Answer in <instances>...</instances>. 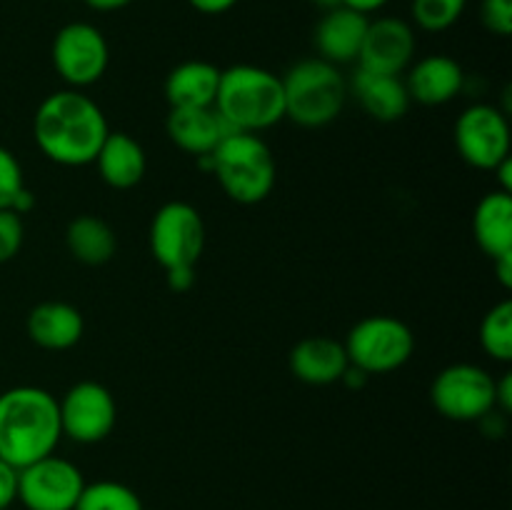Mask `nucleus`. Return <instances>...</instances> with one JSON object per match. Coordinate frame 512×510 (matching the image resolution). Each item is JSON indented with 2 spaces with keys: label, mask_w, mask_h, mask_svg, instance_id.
Returning a JSON list of instances; mask_svg holds the SVG:
<instances>
[{
  "label": "nucleus",
  "mask_w": 512,
  "mask_h": 510,
  "mask_svg": "<svg viewBox=\"0 0 512 510\" xmlns=\"http://www.w3.org/2000/svg\"><path fill=\"white\" fill-rule=\"evenodd\" d=\"M18 500V468L0 458V510H8Z\"/></svg>",
  "instance_id": "obj_30"
},
{
  "label": "nucleus",
  "mask_w": 512,
  "mask_h": 510,
  "mask_svg": "<svg viewBox=\"0 0 512 510\" xmlns=\"http://www.w3.org/2000/svg\"><path fill=\"white\" fill-rule=\"evenodd\" d=\"M25 240L23 215L13 210H0V265L13 260L20 253Z\"/></svg>",
  "instance_id": "obj_28"
},
{
  "label": "nucleus",
  "mask_w": 512,
  "mask_h": 510,
  "mask_svg": "<svg viewBox=\"0 0 512 510\" xmlns=\"http://www.w3.org/2000/svg\"><path fill=\"white\" fill-rule=\"evenodd\" d=\"M280 80L285 93V118L303 128H323L343 110L348 83L338 65L328 60H300Z\"/></svg>",
  "instance_id": "obj_5"
},
{
  "label": "nucleus",
  "mask_w": 512,
  "mask_h": 510,
  "mask_svg": "<svg viewBox=\"0 0 512 510\" xmlns=\"http://www.w3.org/2000/svg\"><path fill=\"white\" fill-rule=\"evenodd\" d=\"M25 330L38 348L58 353L80 343L85 333V320L75 305L63 303V300H45L28 313Z\"/></svg>",
  "instance_id": "obj_15"
},
{
  "label": "nucleus",
  "mask_w": 512,
  "mask_h": 510,
  "mask_svg": "<svg viewBox=\"0 0 512 510\" xmlns=\"http://www.w3.org/2000/svg\"><path fill=\"white\" fill-rule=\"evenodd\" d=\"M348 353L345 345L325 335L303 338L290 350V370L300 383L308 385H333L340 383L348 370Z\"/></svg>",
  "instance_id": "obj_17"
},
{
  "label": "nucleus",
  "mask_w": 512,
  "mask_h": 510,
  "mask_svg": "<svg viewBox=\"0 0 512 510\" xmlns=\"http://www.w3.org/2000/svg\"><path fill=\"white\" fill-rule=\"evenodd\" d=\"M25 190L23 168L15 153L0 145V210H13L18 195Z\"/></svg>",
  "instance_id": "obj_27"
},
{
  "label": "nucleus",
  "mask_w": 512,
  "mask_h": 510,
  "mask_svg": "<svg viewBox=\"0 0 512 510\" xmlns=\"http://www.w3.org/2000/svg\"><path fill=\"white\" fill-rule=\"evenodd\" d=\"M368 15L350 10L345 5L325 10L315 28V48L318 58L328 60L333 65L353 63L358 60L360 45H363L365 30H368Z\"/></svg>",
  "instance_id": "obj_14"
},
{
  "label": "nucleus",
  "mask_w": 512,
  "mask_h": 510,
  "mask_svg": "<svg viewBox=\"0 0 512 510\" xmlns=\"http://www.w3.org/2000/svg\"><path fill=\"white\" fill-rule=\"evenodd\" d=\"M220 68L208 60H185L165 78V100L170 108H213L218 95Z\"/></svg>",
  "instance_id": "obj_20"
},
{
  "label": "nucleus",
  "mask_w": 512,
  "mask_h": 510,
  "mask_svg": "<svg viewBox=\"0 0 512 510\" xmlns=\"http://www.w3.org/2000/svg\"><path fill=\"white\" fill-rule=\"evenodd\" d=\"M133 0H85V5L93 10H100V13H113V10L128 8Z\"/></svg>",
  "instance_id": "obj_37"
},
{
  "label": "nucleus",
  "mask_w": 512,
  "mask_h": 510,
  "mask_svg": "<svg viewBox=\"0 0 512 510\" xmlns=\"http://www.w3.org/2000/svg\"><path fill=\"white\" fill-rule=\"evenodd\" d=\"M110 133L103 108L83 90L50 93L33 115V138L40 153L55 165H90Z\"/></svg>",
  "instance_id": "obj_1"
},
{
  "label": "nucleus",
  "mask_w": 512,
  "mask_h": 510,
  "mask_svg": "<svg viewBox=\"0 0 512 510\" xmlns=\"http://www.w3.org/2000/svg\"><path fill=\"white\" fill-rule=\"evenodd\" d=\"M213 108L233 133H263L285 120L283 80L248 63L220 70Z\"/></svg>",
  "instance_id": "obj_3"
},
{
  "label": "nucleus",
  "mask_w": 512,
  "mask_h": 510,
  "mask_svg": "<svg viewBox=\"0 0 512 510\" xmlns=\"http://www.w3.org/2000/svg\"><path fill=\"white\" fill-rule=\"evenodd\" d=\"M493 265H495V273H498L500 285H503L505 290H510L512 288V253H505L500 255V258H495Z\"/></svg>",
  "instance_id": "obj_34"
},
{
  "label": "nucleus",
  "mask_w": 512,
  "mask_h": 510,
  "mask_svg": "<svg viewBox=\"0 0 512 510\" xmlns=\"http://www.w3.org/2000/svg\"><path fill=\"white\" fill-rule=\"evenodd\" d=\"M473 235L490 260L512 253V195L493 190L478 203L473 215Z\"/></svg>",
  "instance_id": "obj_22"
},
{
  "label": "nucleus",
  "mask_w": 512,
  "mask_h": 510,
  "mask_svg": "<svg viewBox=\"0 0 512 510\" xmlns=\"http://www.w3.org/2000/svg\"><path fill=\"white\" fill-rule=\"evenodd\" d=\"M493 173L498 175V183H500L498 190H503V193L512 195V160L505 158L503 163H500L498 168L493 170Z\"/></svg>",
  "instance_id": "obj_36"
},
{
  "label": "nucleus",
  "mask_w": 512,
  "mask_h": 510,
  "mask_svg": "<svg viewBox=\"0 0 512 510\" xmlns=\"http://www.w3.org/2000/svg\"><path fill=\"white\" fill-rule=\"evenodd\" d=\"M165 280L175 293H185L195 283V268H170L165 270Z\"/></svg>",
  "instance_id": "obj_32"
},
{
  "label": "nucleus",
  "mask_w": 512,
  "mask_h": 510,
  "mask_svg": "<svg viewBox=\"0 0 512 510\" xmlns=\"http://www.w3.org/2000/svg\"><path fill=\"white\" fill-rule=\"evenodd\" d=\"M153 258L170 268H195L205 250L203 215L183 200H170L150 220Z\"/></svg>",
  "instance_id": "obj_8"
},
{
  "label": "nucleus",
  "mask_w": 512,
  "mask_h": 510,
  "mask_svg": "<svg viewBox=\"0 0 512 510\" xmlns=\"http://www.w3.org/2000/svg\"><path fill=\"white\" fill-rule=\"evenodd\" d=\"M93 163L103 183L115 190L135 188L145 178V170H148L143 145L133 135L120 133V130H110L105 135Z\"/></svg>",
  "instance_id": "obj_19"
},
{
  "label": "nucleus",
  "mask_w": 512,
  "mask_h": 510,
  "mask_svg": "<svg viewBox=\"0 0 512 510\" xmlns=\"http://www.w3.org/2000/svg\"><path fill=\"white\" fill-rule=\"evenodd\" d=\"M480 345L498 363L512 360V303L493 305L480 323Z\"/></svg>",
  "instance_id": "obj_25"
},
{
  "label": "nucleus",
  "mask_w": 512,
  "mask_h": 510,
  "mask_svg": "<svg viewBox=\"0 0 512 510\" xmlns=\"http://www.w3.org/2000/svg\"><path fill=\"white\" fill-rule=\"evenodd\" d=\"M75 510H145L143 500L130 485L118 480H95L85 483Z\"/></svg>",
  "instance_id": "obj_24"
},
{
  "label": "nucleus",
  "mask_w": 512,
  "mask_h": 510,
  "mask_svg": "<svg viewBox=\"0 0 512 510\" xmlns=\"http://www.w3.org/2000/svg\"><path fill=\"white\" fill-rule=\"evenodd\" d=\"M495 410L503 415L512 413V373H505L503 378L495 380Z\"/></svg>",
  "instance_id": "obj_31"
},
{
  "label": "nucleus",
  "mask_w": 512,
  "mask_h": 510,
  "mask_svg": "<svg viewBox=\"0 0 512 510\" xmlns=\"http://www.w3.org/2000/svg\"><path fill=\"white\" fill-rule=\"evenodd\" d=\"M465 85V73L458 60L450 55H428L413 63L405 88L410 100L420 105H445L460 95Z\"/></svg>",
  "instance_id": "obj_16"
},
{
  "label": "nucleus",
  "mask_w": 512,
  "mask_h": 510,
  "mask_svg": "<svg viewBox=\"0 0 512 510\" xmlns=\"http://www.w3.org/2000/svg\"><path fill=\"white\" fill-rule=\"evenodd\" d=\"M60 428L65 438L80 445H95L108 438L118 420V405L103 383L80 380L58 400Z\"/></svg>",
  "instance_id": "obj_12"
},
{
  "label": "nucleus",
  "mask_w": 512,
  "mask_h": 510,
  "mask_svg": "<svg viewBox=\"0 0 512 510\" xmlns=\"http://www.w3.org/2000/svg\"><path fill=\"white\" fill-rule=\"evenodd\" d=\"M468 0H413L410 13H413L415 25L428 33H443L453 28L465 13Z\"/></svg>",
  "instance_id": "obj_26"
},
{
  "label": "nucleus",
  "mask_w": 512,
  "mask_h": 510,
  "mask_svg": "<svg viewBox=\"0 0 512 510\" xmlns=\"http://www.w3.org/2000/svg\"><path fill=\"white\" fill-rule=\"evenodd\" d=\"M343 345L353 368L365 375H385L413 358L415 335L408 323L393 315H368L350 328Z\"/></svg>",
  "instance_id": "obj_6"
},
{
  "label": "nucleus",
  "mask_w": 512,
  "mask_h": 510,
  "mask_svg": "<svg viewBox=\"0 0 512 510\" xmlns=\"http://www.w3.org/2000/svg\"><path fill=\"white\" fill-rule=\"evenodd\" d=\"M430 403L443 418L478 423L495 410V378L473 363L448 365L430 385Z\"/></svg>",
  "instance_id": "obj_7"
},
{
  "label": "nucleus",
  "mask_w": 512,
  "mask_h": 510,
  "mask_svg": "<svg viewBox=\"0 0 512 510\" xmlns=\"http://www.w3.org/2000/svg\"><path fill=\"white\" fill-rule=\"evenodd\" d=\"M368 378H370V375H365L363 370L348 365V370H345V375H343V380H340V383H345L348 388H363V385L368 383Z\"/></svg>",
  "instance_id": "obj_38"
},
{
  "label": "nucleus",
  "mask_w": 512,
  "mask_h": 510,
  "mask_svg": "<svg viewBox=\"0 0 512 510\" xmlns=\"http://www.w3.org/2000/svg\"><path fill=\"white\" fill-rule=\"evenodd\" d=\"M55 73L68 88L83 90L95 85L110 65L105 35L90 23H68L58 30L50 48Z\"/></svg>",
  "instance_id": "obj_10"
},
{
  "label": "nucleus",
  "mask_w": 512,
  "mask_h": 510,
  "mask_svg": "<svg viewBox=\"0 0 512 510\" xmlns=\"http://www.w3.org/2000/svg\"><path fill=\"white\" fill-rule=\"evenodd\" d=\"M388 3L390 0H340V5H345V8H350V10H358V13H363V15L375 13V10L385 8Z\"/></svg>",
  "instance_id": "obj_35"
},
{
  "label": "nucleus",
  "mask_w": 512,
  "mask_h": 510,
  "mask_svg": "<svg viewBox=\"0 0 512 510\" xmlns=\"http://www.w3.org/2000/svg\"><path fill=\"white\" fill-rule=\"evenodd\" d=\"M415 55L413 25L403 18L370 20L358 53V68L380 75H400L410 68Z\"/></svg>",
  "instance_id": "obj_13"
},
{
  "label": "nucleus",
  "mask_w": 512,
  "mask_h": 510,
  "mask_svg": "<svg viewBox=\"0 0 512 510\" xmlns=\"http://www.w3.org/2000/svg\"><path fill=\"white\" fill-rule=\"evenodd\" d=\"M353 90L365 113L370 118L380 120V123L400 120L408 113L410 103H413L408 88H405V80H400V75H380L358 68L353 78Z\"/></svg>",
  "instance_id": "obj_21"
},
{
  "label": "nucleus",
  "mask_w": 512,
  "mask_h": 510,
  "mask_svg": "<svg viewBox=\"0 0 512 510\" xmlns=\"http://www.w3.org/2000/svg\"><path fill=\"white\" fill-rule=\"evenodd\" d=\"M198 13L203 15H223L238 5V0H188Z\"/></svg>",
  "instance_id": "obj_33"
},
{
  "label": "nucleus",
  "mask_w": 512,
  "mask_h": 510,
  "mask_svg": "<svg viewBox=\"0 0 512 510\" xmlns=\"http://www.w3.org/2000/svg\"><path fill=\"white\" fill-rule=\"evenodd\" d=\"M70 255L83 265H105L118 250L115 230L98 215H78L65 230Z\"/></svg>",
  "instance_id": "obj_23"
},
{
  "label": "nucleus",
  "mask_w": 512,
  "mask_h": 510,
  "mask_svg": "<svg viewBox=\"0 0 512 510\" xmlns=\"http://www.w3.org/2000/svg\"><path fill=\"white\" fill-rule=\"evenodd\" d=\"M510 143L508 113L498 105L475 103L455 120V148L473 168L493 173L505 158H510Z\"/></svg>",
  "instance_id": "obj_9"
},
{
  "label": "nucleus",
  "mask_w": 512,
  "mask_h": 510,
  "mask_svg": "<svg viewBox=\"0 0 512 510\" xmlns=\"http://www.w3.org/2000/svg\"><path fill=\"white\" fill-rule=\"evenodd\" d=\"M165 130L183 153L195 155V158L210 155L225 135L233 133L215 113V108H170Z\"/></svg>",
  "instance_id": "obj_18"
},
{
  "label": "nucleus",
  "mask_w": 512,
  "mask_h": 510,
  "mask_svg": "<svg viewBox=\"0 0 512 510\" xmlns=\"http://www.w3.org/2000/svg\"><path fill=\"white\" fill-rule=\"evenodd\" d=\"M480 20L490 33L508 38L512 33V0H483L480 3Z\"/></svg>",
  "instance_id": "obj_29"
},
{
  "label": "nucleus",
  "mask_w": 512,
  "mask_h": 510,
  "mask_svg": "<svg viewBox=\"0 0 512 510\" xmlns=\"http://www.w3.org/2000/svg\"><path fill=\"white\" fill-rule=\"evenodd\" d=\"M315 3H318L320 8L330 10V8H338V5H340V0H315Z\"/></svg>",
  "instance_id": "obj_39"
},
{
  "label": "nucleus",
  "mask_w": 512,
  "mask_h": 510,
  "mask_svg": "<svg viewBox=\"0 0 512 510\" xmlns=\"http://www.w3.org/2000/svg\"><path fill=\"white\" fill-rule=\"evenodd\" d=\"M63 438L58 398L38 385H15L0 393V458L25 468L53 455Z\"/></svg>",
  "instance_id": "obj_2"
},
{
  "label": "nucleus",
  "mask_w": 512,
  "mask_h": 510,
  "mask_svg": "<svg viewBox=\"0 0 512 510\" xmlns=\"http://www.w3.org/2000/svg\"><path fill=\"white\" fill-rule=\"evenodd\" d=\"M213 175L230 200L258 205L273 193L278 165L258 133H228L213 150Z\"/></svg>",
  "instance_id": "obj_4"
},
{
  "label": "nucleus",
  "mask_w": 512,
  "mask_h": 510,
  "mask_svg": "<svg viewBox=\"0 0 512 510\" xmlns=\"http://www.w3.org/2000/svg\"><path fill=\"white\" fill-rule=\"evenodd\" d=\"M83 488L78 465L55 453L18 470V500L25 510H75Z\"/></svg>",
  "instance_id": "obj_11"
}]
</instances>
